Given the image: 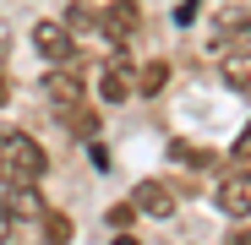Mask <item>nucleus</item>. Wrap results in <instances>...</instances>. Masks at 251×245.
Segmentation results:
<instances>
[{
	"label": "nucleus",
	"instance_id": "39448f33",
	"mask_svg": "<svg viewBox=\"0 0 251 245\" xmlns=\"http://www.w3.org/2000/svg\"><path fill=\"white\" fill-rule=\"evenodd\" d=\"M99 93H104V104H120L126 93H131V60H126V55H109V60H104Z\"/></svg>",
	"mask_w": 251,
	"mask_h": 245
},
{
	"label": "nucleus",
	"instance_id": "dca6fc26",
	"mask_svg": "<svg viewBox=\"0 0 251 245\" xmlns=\"http://www.w3.org/2000/svg\"><path fill=\"white\" fill-rule=\"evenodd\" d=\"M235 158H240V163H251V126L235 136Z\"/></svg>",
	"mask_w": 251,
	"mask_h": 245
},
{
	"label": "nucleus",
	"instance_id": "ddd939ff",
	"mask_svg": "<svg viewBox=\"0 0 251 245\" xmlns=\"http://www.w3.org/2000/svg\"><path fill=\"white\" fill-rule=\"evenodd\" d=\"M170 153H175L180 163H191V169H207V163H213V153H207V147H191V142H175Z\"/></svg>",
	"mask_w": 251,
	"mask_h": 245
},
{
	"label": "nucleus",
	"instance_id": "f8f14e48",
	"mask_svg": "<svg viewBox=\"0 0 251 245\" xmlns=\"http://www.w3.org/2000/svg\"><path fill=\"white\" fill-rule=\"evenodd\" d=\"M164 82H170V66H164V60H148L142 76H137V88H142V93H158Z\"/></svg>",
	"mask_w": 251,
	"mask_h": 245
},
{
	"label": "nucleus",
	"instance_id": "1a4fd4ad",
	"mask_svg": "<svg viewBox=\"0 0 251 245\" xmlns=\"http://www.w3.org/2000/svg\"><path fill=\"white\" fill-rule=\"evenodd\" d=\"M99 27L115 38V44H120V38H131V27H137V6H131V0H120V6H109L104 17H99Z\"/></svg>",
	"mask_w": 251,
	"mask_h": 245
},
{
	"label": "nucleus",
	"instance_id": "423d86ee",
	"mask_svg": "<svg viewBox=\"0 0 251 245\" xmlns=\"http://www.w3.org/2000/svg\"><path fill=\"white\" fill-rule=\"evenodd\" d=\"M213 38L219 44H251V6H224Z\"/></svg>",
	"mask_w": 251,
	"mask_h": 245
},
{
	"label": "nucleus",
	"instance_id": "2eb2a0df",
	"mask_svg": "<svg viewBox=\"0 0 251 245\" xmlns=\"http://www.w3.org/2000/svg\"><path fill=\"white\" fill-rule=\"evenodd\" d=\"M131 213H137V201H131V207H109V229H126V223H131Z\"/></svg>",
	"mask_w": 251,
	"mask_h": 245
},
{
	"label": "nucleus",
	"instance_id": "a211bd4d",
	"mask_svg": "<svg viewBox=\"0 0 251 245\" xmlns=\"http://www.w3.org/2000/svg\"><path fill=\"white\" fill-rule=\"evenodd\" d=\"M6 98H11V82H6V76H0V104H6Z\"/></svg>",
	"mask_w": 251,
	"mask_h": 245
},
{
	"label": "nucleus",
	"instance_id": "f257e3e1",
	"mask_svg": "<svg viewBox=\"0 0 251 245\" xmlns=\"http://www.w3.org/2000/svg\"><path fill=\"white\" fill-rule=\"evenodd\" d=\"M44 169H50V158L27 131H0V180L6 185H38Z\"/></svg>",
	"mask_w": 251,
	"mask_h": 245
},
{
	"label": "nucleus",
	"instance_id": "0eeeda50",
	"mask_svg": "<svg viewBox=\"0 0 251 245\" xmlns=\"http://www.w3.org/2000/svg\"><path fill=\"white\" fill-rule=\"evenodd\" d=\"M131 201H137V213H153V218H170V213H175L170 185H158V180H142V185L131 191Z\"/></svg>",
	"mask_w": 251,
	"mask_h": 245
},
{
	"label": "nucleus",
	"instance_id": "f03ea898",
	"mask_svg": "<svg viewBox=\"0 0 251 245\" xmlns=\"http://www.w3.org/2000/svg\"><path fill=\"white\" fill-rule=\"evenodd\" d=\"M219 207L235 213V218L251 213V163H240V169H229V175L219 180Z\"/></svg>",
	"mask_w": 251,
	"mask_h": 245
},
{
	"label": "nucleus",
	"instance_id": "f3484780",
	"mask_svg": "<svg viewBox=\"0 0 251 245\" xmlns=\"http://www.w3.org/2000/svg\"><path fill=\"white\" fill-rule=\"evenodd\" d=\"M0 240H11V207L0 201Z\"/></svg>",
	"mask_w": 251,
	"mask_h": 245
},
{
	"label": "nucleus",
	"instance_id": "9b49d317",
	"mask_svg": "<svg viewBox=\"0 0 251 245\" xmlns=\"http://www.w3.org/2000/svg\"><path fill=\"white\" fill-rule=\"evenodd\" d=\"M93 126H99V120H93L88 109H82V98H76V104H66V131H76V136H93Z\"/></svg>",
	"mask_w": 251,
	"mask_h": 245
},
{
	"label": "nucleus",
	"instance_id": "6e6552de",
	"mask_svg": "<svg viewBox=\"0 0 251 245\" xmlns=\"http://www.w3.org/2000/svg\"><path fill=\"white\" fill-rule=\"evenodd\" d=\"M219 76H224V88H229V93L251 98V49H235V55H224Z\"/></svg>",
	"mask_w": 251,
	"mask_h": 245
},
{
	"label": "nucleus",
	"instance_id": "9d476101",
	"mask_svg": "<svg viewBox=\"0 0 251 245\" xmlns=\"http://www.w3.org/2000/svg\"><path fill=\"white\" fill-rule=\"evenodd\" d=\"M6 207H11V218H44V201H38V191H33V185H11Z\"/></svg>",
	"mask_w": 251,
	"mask_h": 245
},
{
	"label": "nucleus",
	"instance_id": "4468645a",
	"mask_svg": "<svg viewBox=\"0 0 251 245\" xmlns=\"http://www.w3.org/2000/svg\"><path fill=\"white\" fill-rule=\"evenodd\" d=\"M44 234H50V240H66V234H71V218H60V213H44Z\"/></svg>",
	"mask_w": 251,
	"mask_h": 245
},
{
	"label": "nucleus",
	"instance_id": "7ed1b4c3",
	"mask_svg": "<svg viewBox=\"0 0 251 245\" xmlns=\"http://www.w3.org/2000/svg\"><path fill=\"white\" fill-rule=\"evenodd\" d=\"M44 93H50L60 109H66V104H76V98H82V71H76V66H66V60H50Z\"/></svg>",
	"mask_w": 251,
	"mask_h": 245
},
{
	"label": "nucleus",
	"instance_id": "20e7f679",
	"mask_svg": "<svg viewBox=\"0 0 251 245\" xmlns=\"http://www.w3.org/2000/svg\"><path fill=\"white\" fill-rule=\"evenodd\" d=\"M33 49L44 60H71V27L66 22H38L33 27Z\"/></svg>",
	"mask_w": 251,
	"mask_h": 245
}]
</instances>
